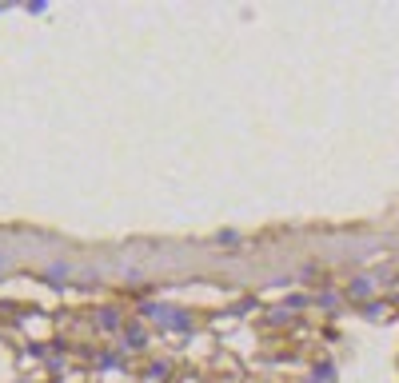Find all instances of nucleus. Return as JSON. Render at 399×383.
<instances>
[{
	"mask_svg": "<svg viewBox=\"0 0 399 383\" xmlns=\"http://www.w3.org/2000/svg\"><path fill=\"white\" fill-rule=\"evenodd\" d=\"M100 327H104V332H116V327H120V316H116L112 307H104V312H100Z\"/></svg>",
	"mask_w": 399,
	"mask_h": 383,
	"instance_id": "f257e3e1",
	"label": "nucleus"
},
{
	"mask_svg": "<svg viewBox=\"0 0 399 383\" xmlns=\"http://www.w3.org/2000/svg\"><path fill=\"white\" fill-rule=\"evenodd\" d=\"M367 291H371V280H355L351 284V296H367Z\"/></svg>",
	"mask_w": 399,
	"mask_h": 383,
	"instance_id": "f03ea898",
	"label": "nucleus"
},
{
	"mask_svg": "<svg viewBox=\"0 0 399 383\" xmlns=\"http://www.w3.org/2000/svg\"><path fill=\"white\" fill-rule=\"evenodd\" d=\"M164 375H168V367L160 364V367H148V380H164Z\"/></svg>",
	"mask_w": 399,
	"mask_h": 383,
	"instance_id": "7ed1b4c3",
	"label": "nucleus"
}]
</instances>
